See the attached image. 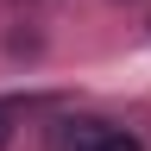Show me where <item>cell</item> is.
I'll return each mask as SVG.
<instances>
[{
	"mask_svg": "<svg viewBox=\"0 0 151 151\" xmlns=\"http://www.w3.org/2000/svg\"><path fill=\"white\" fill-rule=\"evenodd\" d=\"M13 139V107H0V145Z\"/></svg>",
	"mask_w": 151,
	"mask_h": 151,
	"instance_id": "2",
	"label": "cell"
},
{
	"mask_svg": "<svg viewBox=\"0 0 151 151\" xmlns=\"http://www.w3.org/2000/svg\"><path fill=\"white\" fill-rule=\"evenodd\" d=\"M63 151H145V145L132 139V132H113V126H101V120H82V126H69Z\"/></svg>",
	"mask_w": 151,
	"mask_h": 151,
	"instance_id": "1",
	"label": "cell"
}]
</instances>
